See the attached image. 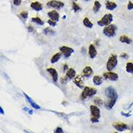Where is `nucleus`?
<instances>
[{"label":"nucleus","mask_w":133,"mask_h":133,"mask_svg":"<svg viewBox=\"0 0 133 133\" xmlns=\"http://www.w3.org/2000/svg\"><path fill=\"white\" fill-rule=\"evenodd\" d=\"M90 112H91V117H90L91 122L97 123L100 118V108L95 105H92V106H90Z\"/></svg>","instance_id":"f257e3e1"},{"label":"nucleus","mask_w":133,"mask_h":133,"mask_svg":"<svg viewBox=\"0 0 133 133\" xmlns=\"http://www.w3.org/2000/svg\"><path fill=\"white\" fill-rule=\"evenodd\" d=\"M116 30H117V27L116 25L114 24H110L107 26H106L103 31V34L108 37H114L116 36Z\"/></svg>","instance_id":"f03ea898"},{"label":"nucleus","mask_w":133,"mask_h":133,"mask_svg":"<svg viewBox=\"0 0 133 133\" xmlns=\"http://www.w3.org/2000/svg\"><path fill=\"white\" fill-rule=\"evenodd\" d=\"M97 91L95 88L93 87H84V90L82 91L81 94V98L82 100H85L87 98L91 97L95 94H97Z\"/></svg>","instance_id":"7ed1b4c3"},{"label":"nucleus","mask_w":133,"mask_h":133,"mask_svg":"<svg viewBox=\"0 0 133 133\" xmlns=\"http://www.w3.org/2000/svg\"><path fill=\"white\" fill-rule=\"evenodd\" d=\"M113 19H114V18H113L112 14H111V13L106 14L101 18V20H100L97 22V25L99 26H107L111 23V22L113 21Z\"/></svg>","instance_id":"20e7f679"},{"label":"nucleus","mask_w":133,"mask_h":133,"mask_svg":"<svg viewBox=\"0 0 133 133\" xmlns=\"http://www.w3.org/2000/svg\"><path fill=\"white\" fill-rule=\"evenodd\" d=\"M117 64H118L117 55H111L107 61L106 68L108 71H111L113 69L115 68V67L117 66Z\"/></svg>","instance_id":"39448f33"},{"label":"nucleus","mask_w":133,"mask_h":133,"mask_svg":"<svg viewBox=\"0 0 133 133\" xmlns=\"http://www.w3.org/2000/svg\"><path fill=\"white\" fill-rule=\"evenodd\" d=\"M105 94L106 96L108 98V100H117L118 99V94L116 91L115 90L113 87H108V88L106 89L105 90Z\"/></svg>","instance_id":"423d86ee"},{"label":"nucleus","mask_w":133,"mask_h":133,"mask_svg":"<svg viewBox=\"0 0 133 133\" xmlns=\"http://www.w3.org/2000/svg\"><path fill=\"white\" fill-rule=\"evenodd\" d=\"M47 7L60 10L64 7V3L60 1H57V0H51L47 3Z\"/></svg>","instance_id":"0eeeda50"},{"label":"nucleus","mask_w":133,"mask_h":133,"mask_svg":"<svg viewBox=\"0 0 133 133\" xmlns=\"http://www.w3.org/2000/svg\"><path fill=\"white\" fill-rule=\"evenodd\" d=\"M60 52L63 54V55L65 57H69L71 56V55L74 52V50L71 47H66V46H62L60 47Z\"/></svg>","instance_id":"6e6552de"},{"label":"nucleus","mask_w":133,"mask_h":133,"mask_svg":"<svg viewBox=\"0 0 133 133\" xmlns=\"http://www.w3.org/2000/svg\"><path fill=\"white\" fill-rule=\"evenodd\" d=\"M103 76L106 79H108L110 81H116L119 79V76L117 74L111 72V71H108L103 74Z\"/></svg>","instance_id":"1a4fd4ad"},{"label":"nucleus","mask_w":133,"mask_h":133,"mask_svg":"<svg viewBox=\"0 0 133 133\" xmlns=\"http://www.w3.org/2000/svg\"><path fill=\"white\" fill-rule=\"evenodd\" d=\"M47 71L51 75L52 78H53V80L55 83L57 82L58 81V74H57V71L56 69L53 68H48L47 69Z\"/></svg>","instance_id":"9d476101"},{"label":"nucleus","mask_w":133,"mask_h":133,"mask_svg":"<svg viewBox=\"0 0 133 133\" xmlns=\"http://www.w3.org/2000/svg\"><path fill=\"white\" fill-rule=\"evenodd\" d=\"M113 127L114 128L119 131V132H124V130L128 129V126L126 124H123V123H114L113 124Z\"/></svg>","instance_id":"9b49d317"},{"label":"nucleus","mask_w":133,"mask_h":133,"mask_svg":"<svg viewBox=\"0 0 133 133\" xmlns=\"http://www.w3.org/2000/svg\"><path fill=\"white\" fill-rule=\"evenodd\" d=\"M74 83L76 84V86L80 88V89H84V81H83V78L81 75H79L75 77V79H74Z\"/></svg>","instance_id":"f8f14e48"},{"label":"nucleus","mask_w":133,"mask_h":133,"mask_svg":"<svg viewBox=\"0 0 133 133\" xmlns=\"http://www.w3.org/2000/svg\"><path fill=\"white\" fill-rule=\"evenodd\" d=\"M93 71L90 66H86L82 71V76L86 78H89L93 75Z\"/></svg>","instance_id":"ddd939ff"},{"label":"nucleus","mask_w":133,"mask_h":133,"mask_svg":"<svg viewBox=\"0 0 133 133\" xmlns=\"http://www.w3.org/2000/svg\"><path fill=\"white\" fill-rule=\"evenodd\" d=\"M47 15L50 17V18L55 21H58L60 19V15L56 10H52L47 13Z\"/></svg>","instance_id":"4468645a"},{"label":"nucleus","mask_w":133,"mask_h":133,"mask_svg":"<svg viewBox=\"0 0 133 133\" xmlns=\"http://www.w3.org/2000/svg\"><path fill=\"white\" fill-rule=\"evenodd\" d=\"M31 7L35 11H41L43 9V5L39 1H34L31 3Z\"/></svg>","instance_id":"2eb2a0df"},{"label":"nucleus","mask_w":133,"mask_h":133,"mask_svg":"<svg viewBox=\"0 0 133 133\" xmlns=\"http://www.w3.org/2000/svg\"><path fill=\"white\" fill-rule=\"evenodd\" d=\"M23 95H24V96H25V97L26 98V100H28V102L29 103V104L31 106V107L32 108H35V109H40L41 108H40V106H39V105H37L35 102H34L33 101V100L28 96V95H27V94H26L25 93H23Z\"/></svg>","instance_id":"dca6fc26"},{"label":"nucleus","mask_w":133,"mask_h":133,"mask_svg":"<svg viewBox=\"0 0 133 133\" xmlns=\"http://www.w3.org/2000/svg\"><path fill=\"white\" fill-rule=\"evenodd\" d=\"M97 55V50L95 47V46L93 44H90L89 47V55L91 58H95L96 55Z\"/></svg>","instance_id":"f3484780"},{"label":"nucleus","mask_w":133,"mask_h":133,"mask_svg":"<svg viewBox=\"0 0 133 133\" xmlns=\"http://www.w3.org/2000/svg\"><path fill=\"white\" fill-rule=\"evenodd\" d=\"M105 4H106V8L108 10H114L117 7V4L115 2L110 1H106L105 2Z\"/></svg>","instance_id":"a211bd4d"},{"label":"nucleus","mask_w":133,"mask_h":133,"mask_svg":"<svg viewBox=\"0 0 133 133\" xmlns=\"http://www.w3.org/2000/svg\"><path fill=\"white\" fill-rule=\"evenodd\" d=\"M76 74V71H75L74 68H71L68 69V71H67V72H66V76L68 79H72L75 78Z\"/></svg>","instance_id":"6ab92c4d"},{"label":"nucleus","mask_w":133,"mask_h":133,"mask_svg":"<svg viewBox=\"0 0 133 133\" xmlns=\"http://www.w3.org/2000/svg\"><path fill=\"white\" fill-rule=\"evenodd\" d=\"M119 41L121 43H124V44H130L133 43L132 39L130 38L127 36H121L120 38H119Z\"/></svg>","instance_id":"aec40b11"},{"label":"nucleus","mask_w":133,"mask_h":133,"mask_svg":"<svg viewBox=\"0 0 133 133\" xmlns=\"http://www.w3.org/2000/svg\"><path fill=\"white\" fill-rule=\"evenodd\" d=\"M116 101H117V100H108V102H106V103H105V107H106V108L108 109V110L112 109V108H114V106H115Z\"/></svg>","instance_id":"412c9836"},{"label":"nucleus","mask_w":133,"mask_h":133,"mask_svg":"<svg viewBox=\"0 0 133 133\" xmlns=\"http://www.w3.org/2000/svg\"><path fill=\"white\" fill-rule=\"evenodd\" d=\"M43 33H44V34H45V35H47V36H53V35H55V31L51 28H50V27H47V28H45L44 30H43Z\"/></svg>","instance_id":"4be33fe9"},{"label":"nucleus","mask_w":133,"mask_h":133,"mask_svg":"<svg viewBox=\"0 0 133 133\" xmlns=\"http://www.w3.org/2000/svg\"><path fill=\"white\" fill-rule=\"evenodd\" d=\"M93 83L96 86H99L103 83V79L100 76H95L93 79Z\"/></svg>","instance_id":"5701e85b"},{"label":"nucleus","mask_w":133,"mask_h":133,"mask_svg":"<svg viewBox=\"0 0 133 133\" xmlns=\"http://www.w3.org/2000/svg\"><path fill=\"white\" fill-rule=\"evenodd\" d=\"M83 24H84V26H86L87 28H92L93 26V23L87 18H84V20H83Z\"/></svg>","instance_id":"b1692460"},{"label":"nucleus","mask_w":133,"mask_h":133,"mask_svg":"<svg viewBox=\"0 0 133 133\" xmlns=\"http://www.w3.org/2000/svg\"><path fill=\"white\" fill-rule=\"evenodd\" d=\"M100 8H101V4L100 3V1H95V2H94L93 8V12L95 13H98L99 10H100Z\"/></svg>","instance_id":"393cba45"},{"label":"nucleus","mask_w":133,"mask_h":133,"mask_svg":"<svg viewBox=\"0 0 133 133\" xmlns=\"http://www.w3.org/2000/svg\"><path fill=\"white\" fill-rule=\"evenodd\" d=\"M60 57H61V54H60V53H57L56 54H55V55L52 57L51 60H50L51 63H57V61L60 60Z\"/></svg>","instance_id":"a878e982"},{"label":"nucleus","mask_w":133,"mask_h":133,"mask_svg":"<svg viewBox=\"0 0 133 133\" xmlns=\"http://www.w3.org/2000/svg\"><path fill=\"white\" fill-rule=\"evenodd\" d=\"M126 71L130 74H133V63L128 62L126 65Z\"/></svg>","instance_id":"bb28decb"},{"label":"nucleus","mask_w":133,"mask_h":133,"mask_svg":"<svg viewBox=\"0 0 133 133\" xmlns=\"http://www.w3.org/2000/svg\"><path fill=\"white\" fill-rule=\"evenodd\" d=\"M31 21H32V22H34V23H37V25H39V26H43V25H44V21L41 19L40 18H39V17L32 18H31Z\"/></svg>","instance_id":"cd10ccee"},{"label":"nucleus","mask_w":133,"mask_h":133,"mask_svg":"<svg viewBox=\"0 0 133 133\" xmlns=\"http://www.w3.org/2000/svg\"><path fill=\"white\" fill-rule=\"evenodd\" d=\"M94 103H95V105L97 106H102L103 105V101L100 97H95L94 99Z\"/></svg>","instance_id":"c85d7f7f"},{"label":"nucleus","mask_w":133,"mask_h":133,"mask_svg":"<svg viewBox=\"0 0 133 133\" xmlns=\"http://www.w3.org/2000/svg\"><path fill=\"white\" fill-rule=\"evenodd\" d=\"M72 10H74V13H76V12L81 10V7L76 4L75 1H73L72 2Z\"/></svg>","instance_id":"c756f323"},{"label":"nucleus","mask_w":133,"mask_h":133,"mask_svg":"<svg viewBox=\"0 0 133 133\" xmlns=\"http://www.w3.org/2000/svg\"><path fill=\"white\" fill-rule=\"evenodd\" d=\"M20 16L23 20H26L28 17V11H23L20 13Z\"/></svg>","instance_id":"7c9ffc66"},{"label":"nucleus","mask_w":133,"mask_h":133,"mask_svg":"<svg viewBox=\"0 0 133 133\" xmlns=\"http://www.w3.org/2000/svg\"><path fill=\"white\" fill-rule=\"evenodd\" d=\"M47 23H49V25L50 26H53V27H55V26H56V25H57V23H56V21H55V20H47Z\"/></svg>","instance_id":"2f4dec72"},{"label":"nucleus","mask_w":133,"mask_h":133,"mask_svg":"<svg viewBox=\"0 0 133 133\" xmlns=\"http://www.w3.org/2000/svg\"><path fill=\"white\" fill-rule=\"evenodd\" d=\"M22 3V0H13V4L15 6H20Z\"/></svg>","instance_id":"473e14b6"},{"label":"nucleus","mask_w":133,"mask_h":133,"mask_svg":"<svg viewBox=\"0 0 133 133\" xmlns=\"http://www.w3.org/2000/svg\"><path fill=\"white\" fill-rule=\"evenodd\" d=\"M127 9H128L129 10H133V2L129 1V3H128V4H127Z\"/></svg>","instance_id":"72a5a7b5"},{"label":"nucleus","mask_w":133,"mask_h":133,"mask_svg":"<svg viewBox=\"0 0 133 133\" xmlns=\"http://www.w3.org/2000/svg\"><path fill=\"white\" fill-rule=\"evenodd\" d=\"M68 79L66 77V76H65V78H61L60 79V82L63 84H65L66 82H67V80H68Z\"/></svg>","instance_id":"f704fd0d"},{"label":"nucleus","mask_w":133,"mask_h":133,"mask_svg":"<svg viewBox=\"0 0 133 133\" xmlns=\"http://www.w3.org/2000/svg\"><path fill=\"white\" fill-rule=\"evenodd\" d=\"M120 57L127 60V59L129 58V55H128V54H127V53H121V54L120 55Z\"/></svg>","instance_id":"c9c22d12"},{"label":"nucleus","mask_w":133,"mask_h":133,"mask_svg":"<svg viewBox=\"0 0 133 133\" xmlns=\"http://www.w3.org/2000/svg\"><path fill=\"white\" fill-rule=\"evenodd\" d=\"M55 133H63V129H62V128H60V127H57V128H56V130H55Z\"/></svg>","instance_id":"e433bc0d"},{"label":"nucleus","mask_w":133,"mask_h":133,"mask_svg":"<svg viewBox=\"0 0 133 133\" xmlns=\"http://www.w3.org/2000/svg\"><path fill=\"white\" fill-rule=\"evenodd\" d=\"M121 116H125V117H130V116H132V114H131L130 112L128 113V114H125V113H124V112H121Z\"/></svg>","instance_id":"4c0bfd02"},{"label":"nucleus","mask_w":133,"mask_h":133,"mask_svg":"<svg viewBox=\"0 0 133 133\" xmlns=\"http://www.w3.org/2000/svg\"><path fill=\"white\" fill-rule=\"evenodd\" d=\"M28 32H33L34 31V27L32 26H28Z\"/></svg>","instance_id":"58836bf2"},{"label":"nucleus","mask_w":133,"mask_h":133,"mask_svg":"<svg viewBox=\"0 0 133 133\" xmlns=\"http://www.w3.org/2000/svg\"><path fill=\"white\" fill-rule=\"evenodd\" d=\"M0 114H2V115L4 114V110H3V108L1 107H0Z\"/></svg>","instance_id":"ea45409f"},{"label":"nucleus","mask_w":133,"mask_h":133,"mask_svg":"<svg viewBox=\"0 0 133 133\" xmlns=\"http://www.w3.org/2000/svg\"><path fill=\"white\" fill-rule=\"evenodd\" d=\"M67 69H68V66H67L66 64H65V65L63 66V71H66V70H67Z\"/></svg>","instance_id":"a19ab883"},{"label":"nucleus","mask_w":133,"mask_h":133,"mask_svg":"<svg viewBox=\"0 0 133 133\" xmlns=\"http://www.w3.org/2000/svg\"><path fill=\"white\" fill-rule=\"evenodd\" d=\"M33 113H34V112H33V111H32V110H29V111H28V114H30V115H32Z\"/></svg>","instance_id":"79ce46f5"},{"label":"nucleus","mask_w":133,"mask_h":133,"mask_svg":"<svg viewBox=\"0 0 133 133\" xmlns=\"http://www.w3.org/2000/svg\"><path fill=\"white\" fill-rule=\"evenodd\" d=\"M23 111H28L29 110H28V108L25 107V108H23Z\"/></svg>","instance_id":"37998d69"},{"label":"nucleus","mask_w":133,"mask_h":133,"mask_svg":"<svg viewBox=\"0 0 133 133\" xmlns=\"http://www.w3.org/2000/svg\"><path fill=\"white\" fill-rule=\"evenodd\" d=\"M133 106V103L131 104V105H130V106H129V107H128V108H130V107H132Z\"/></svg>","instance_id":"c03bdc74"},{"label":"nucleus","mask_w":133,"mask_h":133,"mask_svg":"<svg viewBox=\"0 0 133 133\" xmlns=\"http://www.w3.org/2000/svg\"><path fill=\"white\" fill-rule=\"evenodd\" d=\"M84 1H90V0H84Z\"/></svg>","instance_id":"a18cd8bd"},{"label":"nucleus","mask_w":133,"mask_h":133,"mask_svg":"<svg viewBox=\"0 0 133 133\" xmlns=\"http://www.w3.org/2000/svg\"><path fill=\"white\" fill-rule=\"evenodd\" d=\"M132 130H133V129H132Z\"/></svg>","instance_id":"49530a36"},{"label":"nucleus","mask_w":133,"mask_h":133,"mask_svg":"<svg viewBox=\"0 0 133 133\" xmlns=\"http://www.w3.org/2000/svg\"><path fill=\"white\" fill-rule=\"evenodd\" d=\"M74 1H78V0H74Z\"/></svg>","instance_id":"de8ad7c7"}]
</instances>
